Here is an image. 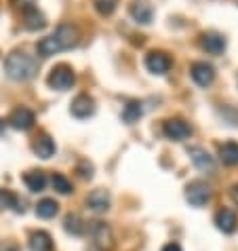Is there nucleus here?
<instances>
[{"label":"nucleus","mask_w":238,"mask_h":251,"mask_svg":"<svg viewBox=\"0 0 238 251\" xmlns=\"http://www.w3.org/2000/svg\"><path fill=\"white\" fill-rule=\"evenodd\" d=\"M4 72L11 80L24 82V80L34 78V74L38 72V64L25 51H13L4 61Z\"/></svg>","instance_id":"obj_2"},{"label":"nucleus","mask_w":238,"mask_h":251,"mask_svg":"<svg viewBox=\"0 0 238 251\" xmlns=\"http://www.w3.org/2000/svg\"><path fill=\"white\" fill-rule=\"evenodd\" d=\"M131 15L139 24H150L152 17H154V9H152L150 2H145V0H135V2L131 4Z\"/></svg>","instance_id":"obj_15"},{"label":"nucleus","mask_w":238,"mask_h":251,"mask_svg":"<svg viewBox=\"0 0 238 251\" xmlns=\"http://www.w3.org/2000/svg\"><path fill=\"white\" fill-rule=\"evenodd\" d=\"M163 133H165V137L173 139V142H184V139L192 135V127L184 118H169V121H165V125H163Z\"/></svg>","instance_id":"obj_6"},{"label":"nucleus","mask_w":238,"mask_h":251,"mask_svg":"<svg viewBox=\"0 0 238 251\" xmlns=\"http://www.w3.org/2000/svg\"><path fill=\"white\" fill-rule=\"evenodd\" d=\"M78 30H76L74 25L70 24H61L57 25V30L53 34H48L47 38H43L38 43V53L43 55V57H51L55 53H61V51H68V49H72L78 45Z\"/></svg>","instance_id":"obj_1"},{"label":"nucleus","mask_w":238,"mask_h":251,"mask_svg":"<svg viewBox=\"0 0 238 251\" xmlns=\"http://www.w3.org/2000/svg\"><path fill=\"white\" fill-rule=\"evenodd\" d=\"M87 205H89L91 211H95V213H106L110 209V194H108V190H103V188L93 190L87 197Z\"/></svg>","instance_id":"obj_13"},{"label":"nucleus","mask_w":238,"mask_h":251,"mask_svg":"<svg viewBox=\"0 0 238 251\" xmlns=\"http://www.w3.org/2000/svg\"><path fill=\"white\" fill-rule=\"evenodd\" d=\"M91 239L99 251H112L114 247V232L106 222H93L91 226Z\"/></svg>","instance_id":"obj_5"},{"label":"nucleus","mask_w":238,"mask_h":251,"mask_svg":"<svg viewBox=\"0 0 238 251\" xmlns=\"http://www.w3.org/2000/svg\"><path fill=\"white\" fill-rule=\"evenodd\" d=\"M160 251H184V249H181L179 243H167V245L160 249Z\"/></svg>","instance_id":"obj_28"},{"label":"nucleus","mask_w":238,"mask_h":251,"mask_svg":"<svg viewBox=\"0 0 238 251\" xmlns=\"http://www.w3.org/2000/svg\"><path fill=\"white\" fill-rule=\"evenodd\" d=\"M215 226L221 230L223 234H232L238 226V218L232 209H219L215 213Z\"/></svg>","instance_id":"obj_12"},{"label":"nucleus","mask_w":238,"mask_h":251,"mask_svg":"<svg viewBox=\"0 0 238 251\" xmlns=\"http://www.w3.org/2000/svg\"><path fill=\"white\" fill-rule=\"evenodd\" d=\"M34 123H36V116H34V112H32V110H27V108L13 110V114L9 116V125H11L13 129H17V131L32 129Z\"/></svg>","instance_id":"obj_10"},{"label":"nucleus","mask_w":238,"mask_h":251,"mask_svg":"<svg viewBox=\"0 0 238 251\" xmlns=\"http://www.w3.org/2000/svg\"><path fill=\"white\" fill-rule=\"evenodd\" d=\"M4 127H6V123L2 121V118H0V135H2V133H4Z\"/></svg>","instance_id":"obj_30"},{"label":"nucleus","mask_w":238,"mask_h":251,"mask_svg":"<svg viewBox=\"0 0 238 251\" xmlns=\"http://www.w3.org/2000/svg\"><path fill=\"white\" fill-rule=\"evenodd\" d=\"M64 228L68 234H74V236H80L85 232V222H82L78 215H68L66 222H64Z\"/></svg>","instance_id":"obj_24"},{"label":"nucleus","mask_w":238,"mask_h":251,"mask_svg":"<svg viewBox=\"0 0 238 251\" xmlns=\"http://www.w3.org/2000/svg\"><path fill=\"white\" fill-rule=\"evenodd\" d=\"M51 184L59 194H70L72 192V182H70L66 176H61V173H55V176L51 177Z\"/></svg>","instance_id":"obj_25"},{"label":"nucleus","mask_w":238,"mask_h":251,"mask_svg":"<svg viewBox=\"0 0 238 251\" xmlns=\"http://www.w3.org/2000/svg\"><path fill=\"white\" fill-rule=\"evenodd\" d=\"M211 186L202 179H194L186 186V201L192 207H205L209 201H211Z\"/></svg>","instance_id":"obj_4"},{"label":"nucleus","mask_w":238,"mask_h":251,"mask_svg":"<svg viewBox=\"0 0 238 251\" xmlns=\"http://www.w3.org/2000/svg\"><path fill=\"white\" fill-rule=\"evenodd\" d=\"M32 150L40 158H51L55 154V142L48 135H38L32 144Z\"/></svg>","instance_id":"obj_16"},{"label":"nucleus","mask_w":238,"mask_h":251,"mask_svg":"<svg viewBox=\"0 0 238 251\" xmlns=\"http://www.w3.org/2000/svg\"><path fill=\"white\" fill-rule=\"evenodd\" d=\"M142 114H143V103L137 101V100H133V101H129L127 106H124V110H122V121L129 123V125H133V123H137L139 118H142Z\"/></svg>","instance_id":"obj_21"},{"label":"nucleus","mask_w":238,"mask_h":251,"mask_svg":"<svg viewBox=\"0 0 238 251\" xmlns=\"http://www.w3.org/2000/svg\"><path fill=\"white\" fill-rule=\"evenodd\" d=\"M95 9L101 13V15H112L116 9V0H95Z\"/></svg>","instance_id":"obj_26"},{"label":"nucleus","mask_w":238,"mask_h":251,"mask_svg":"<svg viewBox=\"0 0 238 251\" xmlns=\"http://www.w3.org/2000/svg\"><path fill=\"white\" fill-rule=\"evenodd\" d=\"M53 249H55L53 239L45 230H38V232L30 236V251H53Z\"/></svg>","instance_id":"obj_17"},{"label":"nucleus","mask_w":238,"mask_h":251,"mask_svg":"<svg viewBox=\"0 0 238 251\" xmlns=\"http://www.w3.org/2000/svg\"><path fill=\"white\" fill-rule=\"evenodd\" d=\"M47 82H48V87H51V89H57V91H68V89L74 87L76 74H74V70L70 68L68 64H59V66H55L51 70Z\"/></svg>","instance_id":"obj_3"},{"label":"nucleus","mask_w":238,"mask_h":251,"mask_svg":"<svg viewBox=\"0 0 238 251\" xmlns=\"http://www.w3.org/2000/svg\"><path fill=\"white\" fill-rule=\"evenodd\" d=\"M190 74H192L196 85H200V87H209L215 78V70L211 64H207V61H194L190 68Z\"/></svg>","instance_id":"obj_7"},{"label":"nucleus","mask_w":238,"mask_h":251,"mask_svg":"<svg viewBox=\"0 0 238 251\" xmlns=\"http://www.w3.org/2000/svg\"><path fill=\"white\" fill-rule=\"evenodd\" d=\"M202 49L211 55H219L226 51V38L217 32H207V34H202Z\"/></svg>","instance_id":"obj_14"},{"label":"nucleus","mask_w":238,"mask_h":251,"mask_svg":"<svg viewBox=\"0 0 238 251\" xmlns=\"http://www.w3.org/2000/svg\"><path fill=\"white\" fill-rule=\"evenodd\" d=\"M70 112L76 118H89L95 112V100L87 93H80L78 97H74L72 106H70Z\"/></svg>","instance_id":"obj_9"},{"label":"nucleus","mask_w":238,"mask_h":251,"mask_svg":"<svg viewBox=\"0 0 238 251\" xmlns=\"http://www.w3.org/2000/svg\"><path fill=\"white\" fill-rule=\"evenodd\" d=\"M57 211H59V205H57V201H53V199H43L36 205V215H38V218H43V220L55 218Z\"/></svg>","instance_id":"obj_22"},{"label":"nucleus","mask_w":238,"mask_h":251,"mask_svg":"<svg viewBox=\"0 0 238 251\" xmlns=\"http://www.w3.org/2000/svg\"><path fill=\"white\" fill-rule=\"evenodd\" d=\"M0 251H19V245L15 241H2L0 243Z\"/></svg>","instance_id":"obj_27"},{"label":"nucleus","mask_w":238,"mask_h":251,"mask_svg":"<svg viewBox=\"0 0 238 251\" xmlns=\"http://www.w3.org/2000/svg\"><path fill=\"white\" fill-rule=\"evenodd\" d=\"M188 154H190L192 163L196 165V169H198V171H202V173H213L215 160H213V156L209 154L207 150H202V148H198V146H194V148L188 150Z\"/></svg>","instance_id":"obj_11"},{"label":"nucleus","mask_w":238,"mask_h":251,"mask_svg":"<svg viewBox=\"0 0 238 251\" xmlns=\"http://www.w3.org/2000/svg\"><path fill=\"white\" fill-rule=\"evenodd\" d=\"M24 13V24L27 30H40V27H45V15L40 13L36 6H30V9H25L22 11Z\"/></svg>","instance_id":"obj_18"},{"label":"nucleus","mask_w":238,"mask_h":251,"mask_svg":"<svg viewBox=\"0 0 238 251\" xmlns=\"http://www.w3.org/2000/svg\"><path fill=\"white\" fill-rule=\"evenodd\" d=\"M24 182L30 192H43L47 186V176L43 171H27L24 176Z\"/></svg>","instance_id":"obj_20"},{"label":"nucleus","mask_w":238,"mask_h":251,"mask_svg":"<svg viewBox=\"0 0 238 251\" xmlns=\"http://www.w3.org/2000/svg\"><path fill=\"white\" fill-rule=\"evenodd\" d=\"M219 158L223 165L236 167L238 165V144L236 142H226L219 146Z\"/></svg>","instance_id":"obj_19"},{"label":"nucleus","mask_w":238,"mask_h":251,"mask_svg":"<svg viewBox=\"0 0 238 251\" xmlns=\"http://www.w3.org/2000/svg\"><path fill=\"white\" fill-rule=\"evenodd\" d=\"M145 68L150 70L152 74H167L171 70V57L163 51H152L145 57Z\"/></svg>","instance_id":"obj_8"},{"label":"nucleus","mask_w":238,"mask_h":251,"mask_svg":"<svg viewBox=\"0 0 238 251\" xmlns=\"http://www.w3.org/2000/svg\"><path fill=\"white\" fill-rule=\"evenodd\" d=\"M232 201H234V203L238 205V184L232 188Z\"/></svg>","instance_id":"obj_29"},{"label":"nucleus","mask_w":238,"mask_h":251,"mask_svg":"<svg viewBox=\"0 0 238 251\" xmlns=\"http://www.w3.org/2000/svg\"><path fill=\"white\" fill-rule=\"evenodd\" d=\"M0 207L2 209H13V211H17V213L24 211L22 201H19L17 194H13L11 190H0Z\"/></svg>","instance_id":"obj_23"}]
</instances>
